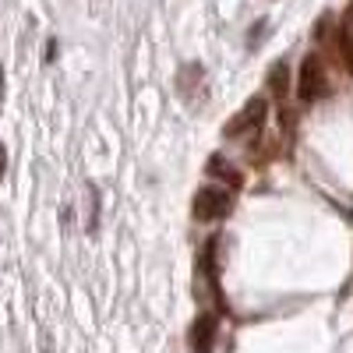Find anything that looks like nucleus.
Listing matches in <instances>:
<instances>
[{
    "label": "nucleus",
    "instance_id": "f257e3e1",
    "mask_svg": "<svg viewBox=\"0 0 353 353\" xmlns=\"http://www.w3.org/2000/svg\"><path fill=\"white\" fill-rule=\"evenodd\" d=\"M325 88H329L325 64H321L318 53H307L304 61H301V71H297V96H301V103L321 99V96H325Z\"/></svg>",
    "mask_w": 353,
    "mask_h": 353
},
{
    "label": "nucleus",
    "instance_id": "39448f33",
    "mask_svg": "<svg viewBox=\"0 0 353 353\" xmlns=\"http://www.w3.org/2000/svg\"><path fill=\"white\" fill-rule=\"evenodd\" d=\"M339 46H343V57H346V68H353V0H350V8L343 11V25H339Z\"/></svg>",
    "mask_w": 353,
    "mask_h": 353
},
{
    "label": "nucleus",
    "instance_id": "423d86ee",
    "mask_svg": "<svg viewBox=\"0 0 353 353\" xmlns=\"http://www.w3.org/2000/svg\"><path fill=\"white\" fill-rule=\"evenodd\" d=\"M209 173H212V176H223V181H226L230 188H241V184H244V176H241L237 170H233L223 156H212V159H209Z\"/></svg>",
    "mask_w": 353,
    "mask_h": 353
},
{
    "label": "nucleus",
    "instance_id": "1a4fd4ad",
    "mask_svg": "<svg viewBox=\"0 0 353 353\" xmlns=\"http://www.w3.org/2000/svg\"><path fill=\"white\" fill-rule=\"evenodd\" d=\"M8 170V152H4V145H0V173Z\"/></svg>",
    "mask_w": 353,
    "mask_h": 353
},
{
    "label": "nucleus",
    "instance_id": "6e6552de",
    "mask_svg": "<svg viewBox=\"0 0 353 353\" xmlns=\"http://www.w3.org/2000/svg\"><path fill=\"white\" fill-rule=\"evenodd\" d=\"M265 28H269L265 21H254V28H251V46H258V39L265 36Z\"/></svg>",
    "mask_w": 353,
    "mask_h": 353
},
{
    "label": "nucleus",
    "instance_id": "7ed1b4c3",
    "mask_svg": "<svg viewBox=\"0 0 353 353\" xmlns=\"http://www.w3.org/2000/svg\"><path fill=\"white\" fill-rule=\"evenodd\" d=\"M265 110H269V106H265V99L261 96H254L244 110H237V113H233L230 117V121H226V128H223V134L226 138H241V134H254L261 124H265Z\"/></svg>",
    "mask_w": 353,
    "mask_h": 353
},
{
    "label": "nucleus",
    "instance_id": "20e7f679",
    "mask_svg": "<svg viewBox=\"0 0 353 353\" xmlns=\"http://www.w3.org/2000/svg\"><path fill=\"white\" fill-rule=\"evenodd\" d=\"M212 343H216V314L205 311L191 325V346H194V353H212Z\"/></svg>",
    "mask_w": 353,
    "mask_h": 353
},
{
    "label": "nucleus",
    "instance_id": "f03ea898",
    "mask_svg": "<svg viewBox=\"0 0 353 353\" xmlns=\"http://www.w3.org/2000/svg\"><path fill=\"white\" fill-rule=\"evenodd\" d=\"M230 212H233V194L226 188H201L194 194V219L216 223V219H226Z\"/></svg>",
    "mask_w": 353,
    "mask_h": 353
},
{
    "label": "nucleus",
    "instance_id": "0eeeda50",
    "mask_svg": "<svg viewBox=\"0 0 353 353\" xmlns=\"http://www.w3.org/2000/svg\"><path fill=\"white\" fill-rule=\"evenodd\" d=\"M269 88H272V96H286V88H290V68L283 61L269 71Z\"/></svg>",
    "mask_w": 353,
    "mask_h": 353
}]
</instances>
